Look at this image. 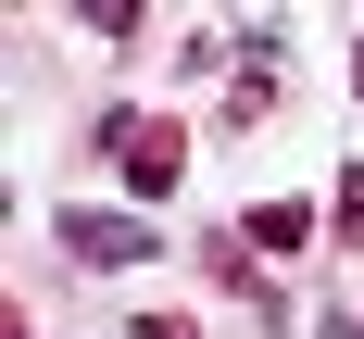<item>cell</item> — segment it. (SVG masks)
<instances>
[{
	"mask_svg": "<svg viewBox=\"0 0 364 339\" xmlns=\"http://www.w3.org/2000/svg\"><path fill=\"white\" fill-rule=\"evenodd\" d=\"M101 151H113V176L139 188V201H164V188L188 176V139L164 126V113H113V126H101Z\"/></svg>",
	"mask_w": 364,
	"mask_h": 339,
	"instance_id": "1",
	"label": "cell"
},
{
	"mask_svg": "<svg viewBox=\"0 0 364 339\" xmlns=\"http://www.w3.org/2000/svg\"><path fill=\"white\" fill-rule=\"evenodd\" d=\"M50 239H63L75 264H151V252H164L139 214H50Z\"/></svg>",
	"mask_w": 364,
	"mask_h": 339,
	"instance_id": "2",
	"label": "cell"
},
{
	"mask_svg": "<svg viewBox=\"0 0 364 339\" xmlns=\"http://www.w3.org/2000/svg\"><path fill=\"white\" fill-rule=\"evenodd\" d=\"M239 239H252V264L301 252V239H314V201H252V214H239Z\"/></svg>",
	"mask_w": 364,
	"mask_h": 339,
	"instance_id": "3",
	"label": "cell"
},
{
	"mask_svg": "<svg viewBox=\"0 0 364 339\" xmlns=\"http://www.w3.org/2000/svg\"><path fill=\"white\" fill-rule=\"evenodd\" d=\"M327 226H339V239L364 252V176H339V188H327Z\"/></svg>",
	"mask_w": 364,
	"mask_h": 339,
	"instance_id": "4",
	"label": "cell"
},
{
	"mask_svg": "<svg viewBox=\"0 0 364 339\" xmlns=\"http://www.w3.org/2000/svg\"><path fill=\"white\" fill-rule=\"evenodd\" d=\"M126 339H201V327H188V314H139Z\"/></svg>",
	"mask_w": 364,
	"mask_h": 339,
	"instance_id": "5",
	"label": "cell"
},
{
	"mask_svg": "<svg viewBox=\"0 0 364 339\" xmlns=\"http://www.w3.org/2000/svg\"><path fill=\"white\" fill-rule=\"evenodd\" d=\"M352 88H364V50H352Z\"/></svg>",
	"mask_w": 364,
	"mask_h": 339,
	"instance_id": "6",
	"label": "cell"
}]
</instances>
